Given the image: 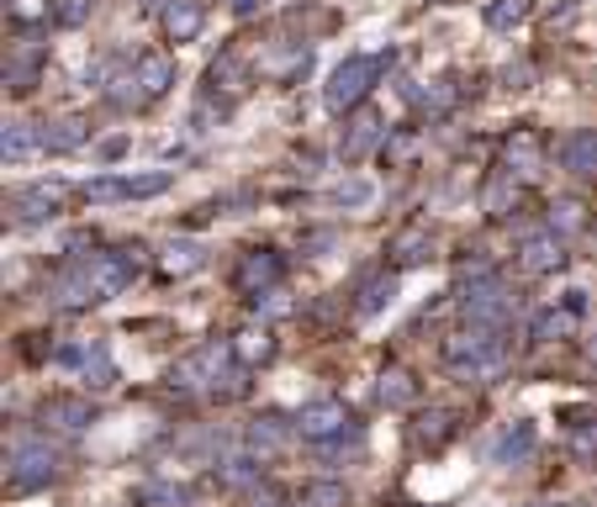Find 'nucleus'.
<instances>
[{"label":"nucleus","mask_w":597,"mask_h":507,"mask_svg":"<svg viewBox=\"0 0 597 507\" xmlns=\"http://www.w3.org/2000/svg\"><path fill=\"white\" fill-rule=\"evenodd\" d=\"M534 338H540V344L576 338V313H566V307H545V313L534 317Z\"/></svg>","instance_id":"bb28decb"},{"label":"nucleus","mask_w":597,"mask_h":507,"mask_svg":"<svg viewBox=\"0 0 597 507\" xmlns=\"http://www.w3.org/2000/svg\"><path fill=\"white\" fill-rule=\"evenodd\" d=\"M561 307H566V313H587V291H566V296H561Z\"/></svg>","instance_id":"79ce46f5"},{"label":"nucleus","mask_w":597,"mask_h":507,"mask_svg":"<svg viewBox=\"0 0 597 507\" xmlns=\"http://www.w3.org/2000/svg\"><path fill=\"white\" fill-rule=\"evenodd\" d=\"M222 482L239 486V492H254V482H260V476H254V460H228V465H222Z\"/></svg>","instance_id":"58836bf2"},{"label":"nucleus","mask_w":597,"mask_h":507,"mask_svg":"<svg viewBox=\"0 0 597 507\" xmlns=\"http://www.w3.org/2000/svg\"><path fill=\"white\" fill-rule=\"evenodd\" d=\"M85 196H96V201H127V180H117V175H101V180L85 186Z\"/></svg>","instance_id":"ea45409f"},{"label":"nucleus","mask_w":597,"mask_h":507,"mask_svg":"<svg viewBox=\"0 0 597 507\" xmlns=\"http://www.w3.org/2000/svg\"><path fill=\"white\" fill-rule=\"evenodd\" d=\"M566 450H572L582 465H597V418H582L566 429Z\"/></svg>","instance_id":"c85d7f7f"},{"label":"nucleus","mask_w":597,"mask_h":507,"mask_svg":"<svg viewBox=\"0 0 597 507\" xmlns=\"http://www.w3.org/2000/svg\"><path fill=\"white\" fill-rule=\"evenodd\" d=\"M296 423H286V418H275V412H264V418H254L249 423V434H243V444H249V460H275L281 450H286V439Z\"/></svg>","instance_id":"9b49d317"},{"label":"nucleus","mask_w":597,"mask_h":507,"mask_svg":"<svg viewBox=\"0 0 597 507\" xmlns=\"http://www.w3.org/2000/svg\"><path fill=\"white\" fill-rule=\"evenodd\" d=\"M281 270H286V254H281V249H264V243L260 249H243L239 265H233V291L260 302L264 291L281 286Z\"/></svg>","instance_id":"0eeeda50"},{"label":"nucleus","mask_w":597,"mask_h":507,"mask_svg":"<svg viewBox=\"0 0 597 507\" xmlns=\"http://www.w3.org/2000/svg\"><path fill=\"white\" fill-rule=\"evenodd\" d=\"M534 444H540L534 423H528V418H519V423H507V429L492 439V460H498V465H524V460L534 455Z\"/></svg>","instance_id":"f3484780"},{"label":"nucleus","mask_w":597,"mask_h":507,"mask_svg":"<svg viewBox=\"0 0 597 507\" xmlns=\"http://www.w3.org/2000/svg\"><path fill=\"white\" fill-rule=\"evenodd\" d=\"M582 228V207L576 201H549V233H572Z\"/></svg>","instance_id":"e433bc0d"},{"label":"nucleus","mask_w":597,"mask_h":507,"mask_svg":"<svg viewBox=\"0 0 597 507\" xmlns=\"http://www.w3.org/2000/svg\"><path fill=\"white\" fill-rule=\"evenodd\" d=\"M381 144H386L381 112H376V106H359V112H349V127H344V159L359 165V159H370Z\"/></svg>","instance_id":"9d476101"},{"label":"nucleus","mask_w":597,"mask_h":507,"mask_svg":"<svg viewBox=\"0 0 597 507\" xmlns=\"http://www.w3.org/2000/svg\"><path fill=\"white\" fill-rule=\"evenodd\" d=\"M481 201H486V212L507 218V207L519 201V175H507V169H502V175H492V180H486V191H481Z\"/></svg>","instance_id":"cd10ccee"},{"label":"nucleus","mask_w":597,"mask_h":507,"mask_svg":"<svg viewBox=\"0 0 597 507\" xmlns=\"http://www.w3.org/2000/svg\"><path fill=\"white\" fill-rule=\"evenodd\" d=\"M540 507H576V503H540Z\"/></svg>","instance_id":"de8ad7c7"},{"label":"nucleus","mask_w":597,"mask_h":507,"mask_svg":"<svg viewBox=\"0 0 597 507\" xmlns=\"http://www.w3.org/2000/svg\"><path fill=\"white\" fill-rule=\"evenodd\" d=\"M228 6H233V11H239V17H249V11H254V6H260V0H228Z\"/></svg>","instance_id":"49530a36"},{"label":"nucleus","mask_w":597,"mask_h":507,"mask_svg":"<svg viewBox=\"0 0 597 507\" xmlns=\"http://www.w3.org/2000/svg\"><path fill=\"white\" fill-rule=\"evenodd\" d=\"M59 476V455L43 439H11V455H6V486L22 497V492H43Z\"/></svg>","instance_id":"20e7f679"},{"label":"nucleus","mask_w":597,"mask_h":507,"mask_svg":"<svg viewBox=\"0 0 597 507\" xmlns=\"http://www.w3.org/2000/svg\"><path fill=\"white\" fill-rule=\"evenodd\" d=\"M38 144H43V133H27L22 122H6V159L11 165H22V154H32Z\"/></svg>","instance_id":"c756f323"},{"label":"nucleus","mask_w":597,"mask_h":507,"mask_svg":"<svg viewBox=\"0 0 597 507\" xmlns=\"http://www.w3.org/2000/svg\"><path fill=\"white\" fill-rule=\"evenodd\" d=\"M391 302H397V275H376L370 286H359L355 307H359V317H381Z\"/></svg>","instance_id":"a878e982"},{"label":"nucleus","mask_w":597,"mask_h":507,"mask_svg":"<svg viewBox=\"0 0 597 507\" xmlns=\"http://www.w3.org/2000/svg\"><path fill=\"white\" fill-rule=\"evenodd\" d=\"M519 22H524V0H492V6H486V27L513 32Z\"/></svg>","instance_id":"2f4dec72"},{"label":"nucleus","mask_w":597,"mask_h":507,"mask_svg":"<svg viewBox=\"0 0 597 507\" xmlns=\"http://www.w3.org/2000/svg\"><path fill=\"white\" fill-rule=\"evenodd\" d=\"M127 275H133V260H122V254H85L59 281V307H91V302L127 286Z\"/></svg>","instance_id":"f257e3e1"},{"label":"nucleus","mask_w":597,"mask_h":507,"mask_svg":"<svg viewBox=\"0 0 597 507\" xmlns=\"http://www.w3.org/2000/svg\"><path fill=\"white\" fill-rule=\"evenodd\" d=\"M133 74H138V96L144 101H159L175 85V59L169 53H138V64H133Z\"/></svg>","instance_id":"dca6fc26"},{"label":"nucleus","mask_w":597,"mask_h":507,"mask_svg":"<svg viewBox=\"0 0 597 507\" xmlns=\"http://www.w3.org/2000/svg\"><path fill=\"white\" fill-rule=\"evenodd\" d=\"M561 165L572 175H597V127H576L561 148Z\"/></svg>","instance_id":"412c9836"},{"label":"nucleus","mask_w":597,"mask_h":507,"mask_svg":"<svg viewBox=\"0 0 597 507\" xmlns=\"http://www.w3.org/2000/svg\"><path fill=\"white\" fill-rule=\"evenodd\" d=\"M423 249H429V233H423V228H412V233H402V239H397V260L418 265V260H429Z\"/></svg>","instance_id":"4c0bfd02"},{"label":"nucleus","mask_w":597,"mask_h":507,"mask_svg":"<svg viewBox=\"0 0 597 507\" xmlns=\"http://www.w3.org/2000/svg\"><path fill=\"white\" fill-rule=\"evenodd\" d=\"M233 355H239L243 365H270L275 338H270V328H243V334H233Z\"/></svg>","instance_id":"393cba45"},{"label":"nucleus","mask_w":597,"mask_h":507,"mask_svg":"<svg viewBox=\"0 0 597 507\" xmlns=\"http://www.w3.org/2000/svg\"><path fill=\"white\" fill-rule=\"evenodd\" d=\"M418 397V381H412V370H402V365H391L381 376V387H376V402L381 408H407Z\"/></svg>","instance_id":"5701e85b"},{"label":"nucleus","mask_w":597,"mask_h":507,"mask_svg":"<svg viewBox=\"0 0 597 507\" xmlns=\"http://www.w3.org/2000/svg\"><path fill=\"white\" fill-rule=\"evenodd\" d=\"M101 154H106V159H122V154H127V138H106V144H101Z\"/></svg>","instance_id":"c03bdc74"},{"label":"nucleus","mask_w":597,"mask_h":507,"mask_svg":"<svg viewBox=\"0 0 597 507\" xmlns=\"http://www.w3.org/2000/svg\"><path fill=\"white\" fill-rule=\"evenodd\" d=\"M154 265H159V275H169V281H186V275H196V270L207 265V249L196 239H169V243H159Z\"/></svg>","instance_id":"f8f14e48"},{"label":"nucleus","mask_w":597,"mask_h":507,"mask_svg":"<svg viewBox=\"0 0 597 507\" xmlns=\"http://www.w3.org/2000/svg\"><path fill=\"white\" fill-rule=\"evenodd\" d=\"M6 17L17 27H38L49 17V0H6Z\"/></svg>","instance_id":"473e14b6"},{"label":"nucleus","mask_w":597,"mask_h":507,"mask_svg":"<svg viewBox=\"0 0 597 507\" xmlns=\"http://www.w3.org/2000/svg\"><path fill=\"white\" fill-rule=\"evenodd\" d=\"M391 70V53H355V59H344L334 74H328V85H323V106L328 112H359L365 106V96H370V85L381 80V74Z\"/></svg>","instance_id":"f03ea898"},{"label":"nucleus","mask_w":597,"mask_h":507,"mask_svg":"<svg viewBox=\"0 0 597 507\" xmlns=\"http://www.w3.org/2000/svg\"><path fill=\"white\" fill-rule=\"evenodd\" d=\"M138 503H144V507H180V503H186V492H180V486H169V482H148L144 492H138Z\"/></svg>","instance_id":"72a5a7b5"},{"label":"nucleus","mask_w":597,"mask_h":507,"mask_svg":"<svg viewBox=\"0 0 597 507\" xmlns=\"http://www.w3.org/2000/svg\"><path fill=\"white\" fill-rule=\"evenodd\" d=\"M450 434H454V418L444 408H423L418 412V423H412V439H418L423 450H439Z\"/></svg>","instance_id":"b1692460"},{"label":"nucleus","mask_w":597,"mask_h":507,"mask_svg":"<svg viewBox=\"0 0 597 507\" xmlns=\"http://www.w3.org/2000/svg\"><path fill=\"white\" fill-rule=\"evenodd\" d=\"M349 503V492L338 482H312L307 486V507H344Z\"/></svg>","instance_id":"c9c22d12"},{"label":"nucleus","mask_w":597,"mask_h":507,"mask_svg":"<svg viewBox=\"0 0 597 507\" xmlns=\"http://www.w3.org/2000/svg\"><path fill=\"white\" fill-rule=\"evenodd\" d=\"M85 11H91V0H74V6H64V22H85Z\"/></svg>","instance_id":"37998d69"},{"label":"nucleus","mask_w":597,"mask_h":507,"mask_svg":"<svg viewBox=\"0 0 597 507\" xmlns=\"http://www.w3.org/2000/svg\"><path fill=\"white\" fill-rule=\"evenodd\" d=\"M85 387H112L117 381V360H112V349L101 344V338H85V355H80V370H74Z\"/></svg>","instance_id":"6ab92c4d"},{"label":"nucleus","mask_w":597,"mask_h":507,"mask_svg":"<svg viewBox=\"0 0 597 507\" xmlns=\"http://www.w3.org/2000/svg\"><path fill=\"white\" fill-rule=\"evenodd\" d=\"M159 27H165L169 43H191L196 32L207 27V6H201V0H165V11H159Z\"/></svg>","instance_id":"4468645a"},{"label":"nucleus","mask_w":597,"mask_h":507,"mask_svg":"<svg viewBox=\"0 0 597 507\" xmlns=\"http://www.w3.org/2000/svg\"><path fill=\"white\" fill-rule=\"evenodd\" d=\"M70 207V186L64 180H32L27 191L11 196V218L17 222H49Z\"/></svg>","instance_id":"6e6552de"},{"label":"nucleus","mask_w":597,"mask_h":507,"mask_svg":"<svg viewBox=\"0 0 597 507\" xmlns=\"http://www.w3.org/2000/svg\"><path fill=\"white\" fill-rule=\"evenodd\" d=\"M498 159H502V169H507V175H519V180L534 175V169H540V144H534V133H528V127L507 133V138L498 144Z\"/></svg>","instance_id":"a211bd4d"},{"label":"nucleus","mask_w":597,"mask_h":507,"mask_svg":"<svg viewBox=\"0 0 597 507\" xmlns=\"http://www.w3.org/2000/svg\"><path fill=\"white\" fill-rule=\"evenodd\" d=\"M334 201L338 207H370V201H376V186H370L365 175H349V180L334 191Z\"/></svg>","instance_id":"7c9ffc66"},{"label":"nucleus","mask_w":597,"mask_h":507,"mask_svg":"<svg viewBox=\"0 0 597 507\" xmlns=\"http://www.w3.org/2000/svg\"><path fill=\"white\" fill-rule=\"evenodd\" d=\"M243 391H249V365H233V370H228V376H222V381H217L212 387V397L217 402H233V397H243Z\"/></svg>","instance_id":"f704fd0d"},{"label":"nucleus","mask_w":597,"mask_h":507,"mask_svg":"<svg viewBox=\"0 0 597 507\" xmlns=\"http://www.w3.org/2000/svg\"><path fill=\"white\" fill-rule=\"evenodd\" d=\"M519 260H524L528 275H555V270L566 265V243H561V233H528Z\"/></svg>","instance_id":"2eb2a0df"},{"label":"nucleus","mask_w":597,"mask_h":507,"mask_svg":"<svg viewBox=\"0 0 597 507\" xmlns=\"http://www.w3.org/2000/svg\"><path fill=\"white\" fill-rule=\"evenodd\" d=\"M239 365V355H233V344H207V349H196V355H186V360L169 370V381L180 391H207L212 397V387Z\"/></svg>","instance_id":"423d86ee"},{"label":"nucleus","mask_w":597,"mask_h":507,"mask_svg":"<svg viewBox=\"0 0 597 507\" xmlns=\"http://www.w3.org/2000/svg\"><path fill=\"white\" fill-rule=\"evenodd\" d=\"M286 313H291V296H286L281 286L264 291V296H260V317H286Z\"/></svg>","instance_id":"a19ab883"},{"label":"nucleus","mask_w":597,"mask_h":507,"mask_svg":"<svg viewBox=\"0 0 597 507\" xmlns=\"http://www.w3.org/2000/svg\"><path fill=\"white\" fill-rule=\"evenodd\" d=\"M507 313H513V291L502 286L498 275L460 281V317H465L471 328H502Z\"/></svg>","instance_id":"39448f33"},{"label":"nucleus","mask_w":597,"mask_h":507,"mask_svg":"<svg viewBox=\"0 0 597 507\" xmlns=\"http://www.w3.org/2000/svg\"><path fill=\"white\" fill-rule=\"evenodd\" d=\"M249 507H275V492H264V486H254V492H249Z\"/></svg>","instance_id":"a18cd8bd"},{"label":"nucleus","mask_w":597,"mask_h":507,"mask_svg":"<svg viewBox=\"0 0 597 507\" xmlns=\"http://www.w3.org/2000/svg\"><path fill=\"white\" fill-rule=\"evenodd\" d=\"M296 434L307 444H338L349 434V412H344V402H312L296 412Z\"/></svg>","instance_id":"1a4fd4ad"},{"label":"nucleus","mask_w":597,"mask_h":507,"mask_svg":"<svg viewBox=\"0 0 597 507\" xmlns=\"http://www.w3.org/2000/svg\"><path fill=\"white\" fill-rule=\"evenodd\" d=\"M85 138H91V133H85L80 117H53L49 127H43V148H49V154H74V148H85Z\"/></svg>","instance_id":"4be33fe9"},{"label":"nucleus","mask_w":597,"mask_h":507,"mask_svg":"<svg viewBox=\"0 0 597 507\" xmlns=\"http://www.w3.org/2000/svg\"><path fill=\"white\" fill-rule=\"evenodd\" d=\"M38 64H43V43H38V38H22L17 49L6 53V91H11V96L32 91V85H38Z\"/></svg>","instance_id":"ddd939ff"},{"label":"nucleus","mask_w":597,"mask_h":507,"mask_svg":"<svg viewBox=\"0 0 597 507\" xmlns=\"http://www.w3.org/2000/svg\"><path fill=\"white\" fill-rule=\"evenodd\" d=\"M507 360V334L502 328H465L444 344V365L460 376H492Z\"/></svg>","instance_id":"7ed1b4c3"},{"label":"nucleus","mask_w":597,"mask_h":507,"mask_svg":"<svg viewBox=\"0 0 597 507\" xmlns=\"http://www.w3.org/2000/svg\"><path fill=\"white\" fill-rule=\"evenodd\" d=\"M49 429H59V434H85L91 429V408L85 402H70V397H53V402H43V412H38Z\"/></svg>","instance_id":"aec40b11"}]
</instances>
